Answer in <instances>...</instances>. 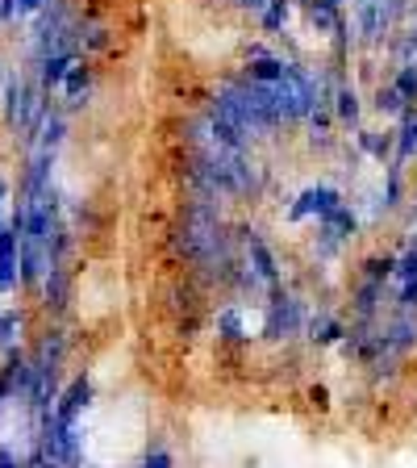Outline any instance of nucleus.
<instances>
[{
    "mask_svg": "<svg viewBox=\"0 0 417 468\" xmlns=\"http://www.w3.org/2000/svg\"><path fill=\"white\" fill-rule=\"evenodd\" d=\"M360 92H355V88L350 84H342L339 88V122L342 126H360Z\"/></svg>",
    "mask_w": 417,
    "mask_h": 468,
    "instance_id": "f257e3e1",
    "label": "nucleus"
},
{
    "mask_svg": "<svg viewBox=\"0 0 417 468\" xmlns=\"http://www.w3.org/2000/svg\"><path fill=\"white\" fill-rule=\"evenodd\" d=\"M305 398H309V406L318 410V414H326V410L334 406V398H330V385H309V389H305Z\"/></svg>",
    "mask_w": 417,
    "mask_h": 468,
    "instance_id": "f03ea898",
    "label": "nucleus"
},
{
    "mask_svg": "<svg viewBox=\"0 0 417 468\" xmlns=\"http://www.w3.org/2000/svg\"><path fill=\"white\" fill-rule=\"evenodd\" d=\"M138 468H175V460H172V452L155 443V448H146V456H142V464Z\"/></svg>",
    "mask_w": 417,
    "mask_h": 468,
    "instance_id": "7ed1b4c3",
    "label": "nucleus"
}]
</instances>
